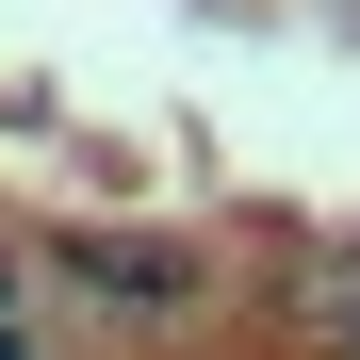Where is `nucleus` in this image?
Returning a JSON list of instances; mask_svg holds the SVG:
<instances>
[{"instance_id": "f257e3e1", "label": "nucleus", "mask_w": 360, "mask_h": 360, "mask_svg": "<svg viewBox=\"0 0 360 360\" xmlns=\"http://www.w3.org/2000/svg\"><path fill=\"white\" fill-rule=\"evenodd\" d=\"M49 278L98 295V311H197V295H213V262L164 246V229H49Z\"/></svg>"}, {"instance_id": "f03ea898", "label": "nucleus", "mask_w": 360, "mask_h": 360, "mask_svg": "<svg viewBox=\"0 0 360 360\" xmlns=\"http://www.w3.org/2000/svg\"><path fill=\"white\" fill-rule=\"evenodd\" d=\"M311 328H328V344L360 360V262H328V278H311Z\"/></svg>"}, {"instance_id": "7ed1b4c3", "label": "nucleus", "mask_w": 360, "mask_h": 360, "mask_svg": "<svg viewBox=\"0 0 360 360\" xmlns=\"http://www.w3.org/2000/svg\"><path fill=\"white\" fill-rule=\"evenodd\" d=\"M0 360H33V311H0Z\"/></svg>"}]
</instances>
